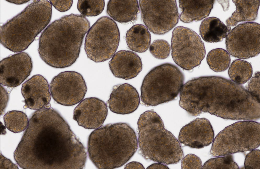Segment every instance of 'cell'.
Returning <instances> with one entry per match:
<instances>
[{
	"label": "cell",
	"mask_w": 260,
	"mask_h": 169,
	"mask_svg": "<svg viewBox=\"0 0 260 169\" xmlns=\"http://www.w3.org/2000/svg\"><path fill=\"white\" fill-rule=\"evenodd\" d=\"M23 169H82L85 148L67 122L53 108L35 111L14 153Z\"/></svg>",
	"instance_id": "1"
},
{
	"label": "cell",
	"mask_w": 260,
	"mask_h": 169,
	"mask_svg": "<svg viewBox=\"0 0 260 169\" xmlns=\"http://www.w3.org/2000/svg\"><path fill=\"white\" fill-rule=\"evenodd\" d=\"M182 96L186 109L193 116L204 112L227 119L260 118V99L240 85L222 77L193 78L185 84Z\"/></svg>",
	"instance_id": "2"
},
{
	"label": "cell",
	"mask_w": 260,
	"mask_h": 169,
	"mask_svg": "<svg viewBox=\"0 0 260 169\" xmlns=\"http://www.w3.org/2000/svg\"><path fill=\"white\" fill-rule=\"evenodd\" d=\"M90 28L89 22L81 15L71 14L55 20L40 36V57L53 67L71 66L79 57L84 37Z\"/></svg>",
	"instance_id": "3"
},
{
	"label": "cell",
	"mask_w": 260,
	"mask_h": 169,
	"mask_svg": "<svg viewBox=\"0 0 260 169\" xmlns=\"http://www.w3.org/2000/svg\"><path fill=\"white\" fill-rule=\"evenodd\" d=\"M136 133L128 124H109L96 129L89 136V157L99 169L118 168L125 164L138 148Z\"/></svg>",
	"instance_id": "4"
},
{
	"label": "cell",
	"mask_w": 260,
	"mask_h": 169,
	"mask_svg": "<svg viewBox=\"0 0 260 169\" xmlns=\"http://www.w3.org/2000/svg\"><path fill=\"white\" fill-rule=\"evenodd\" d=\"M137 125L139 152L145 159L168 165L177 164L183 158L179 141L165 128L156 112L145 111L140 115Z\"/></svg>",
	"instance_id": "5"
},
{
	"label": "cell",
	"mask_w": 260,
	"mask_h": 169,
	"mask_svg": "<svg viewBox=\"0 0 260 169\" xmlns=\"http://www.w3.org/2000/svg\"><path fill=\"white\" fill-rule=\"evenodd\" d=\"M52 11V5L48 1H33L1 26V44L15 53L25 50L49 23Z\"/></svg>",
	"instance_id": "6"
},
{
	"label": "cell",
	"mask_w": 260,
	"mask_h": 169,
	"mask_svg": "<svg viewBox=\"0 0 260 169\" xmlns=\"http://www.w3.org/2000/svg\"><path fill=\"white\" fill-rule=\"evenodd\" d=\"M183 74L176 66L165 63L152 69L145 77L141 87V100L147 106L173 100L183 86Z\"/></svg>",
	"instance_id": "7"
},
{
	"label": "cell",
	"mask_w": 260,
	"mask_h": 169,
	"mask_svg": "<svg viewBox=\"0 0 260 169\" xmlns=\"http://www.w3.org/2000/svg\"><path fill=\"white\" fill-rule=\"evenodd\" d=\"M260 125L253 121H239L226 127L213 140L210 151L213 156H223L251 151L260 144Z\"/></svg>",
	"instance_id": "8"
},
{
	"label": "cell",
	"mask_w": 260,
	"mask_h": 169,
	"mask_svg": "<svg viewBox=\"0 0 260 169\" xmlns=\"http://www.w3.org/2000/svg\"><path fill=\"white\" fill-rule=\"evenodd\" d=\"M120 40L119 31L116 23L108 17H100L87 32L85 43L86 54L95 63L107 60L115 53Z\"/></svg>",
	"instance_id": "9"
},
{
	"label": "cell",
	"mask_w": 260,
	"mask_h": 169,
	"mask_svg": "<svg viewBox=\"0 0 260 169\" xmlns=\"http://www.w3.org/2000/svg\"><path fill=\"white\" fill-rule=\"evenodd\" d=\"M171 55L175 63L189 70L199 66L205 57L204 44L192 30L182 26L173 30L171 41Z\"/></svg>",
	"instance_id": "10"
},
{
	"label": "cell",
	"mask_w": 260,
	"mask_h": 169,
	"mask_svg": "<svg viewBox=\"0 0 260 169\" xmlns=\"http://www.w3.org/2000/svg\"><path fill=\"white\" fill-rule=\"evenodd\" d=\"M141 18L150 31L163 35L172 29L179 18L176 1L139 0Z\"/></svg>",
	"instance_id": "11"
},
{
	"label": "cell",
	"mask_w": 260,
	"mask_h": 169,
	"mask_svg": "<svg viewBox=\"0 0 260 169\" xmlns=\"http://www.w3.org/2000/svg\"><path fill=\"white\" fill-rule=\"evenodd\" d=\"M225 44L227 50L232 56L247 59L260 53V25L255 22L239 24L228 34Z\"/></svg>",
	"instance_id": "12"
},
{
	"label": "cell",
	"mask_w": 260,
	"mask_h": 169,
	"mask_svg": "<svg viewBox=\"0 0 260 169\" xmlns=\"http://www.w3.org/2000/svg\"><path fill=\"white\" fill-rule=\"evenodd\" d=\"M52 96L57 103L71 106L80 102L87 90L82 75L74 71L60 72L53 78L50 85Z\"/></svg>",
	"instance_id": "13"
},
{
	"label": "cell",
	"mask_w": 260,
	"mask_h": 169,
	"mask_svg": "<svg viewBox=\"0 0 260 169\" xmlns=\"http://www.w3.org/2000/svg\"><path fill=\"white\" fill-rule=\"evenodd\" d=\"M32 62L29 55L21 52L3 59L0 63V83L10 87H17L30 75Z\"/></svg>",
	"instance_id": "14"
},
{
	"label": "cell",
	"mask_w": 260,
	"mask_h": 169,
	"mask_svg": "<svg viewBox=\"0 0 260 169\" xmlns=\"http://www.w3.org/2000/svg\"><path fill=\"white\" fill-rule=\"evenodd\" d=\"M105 103L95 97L85 98L74 109L73 119L79 125L87 129H96L102 126L108 114Z\"/></svg>",
	"instance_id": "15"
},
{
	"label": "cell",
	"mask_w": 260,
	"mask_h": 169,
	"mask_svg": "<svg viewBox=\"0 0 260 169\" xmlns=\"http://www.w3.org/2000/svg\"><path fill=\"white\" fill-rule=\"evenodd\" d=\"M214 135L209 121L204 118H197L182 128L178 139L180 143L186 146L199 149L212 143Z\"/></svg>",
	"instance_id": "16"
},
{
	"label": "cell",
	"mask_w": 260,
	"mask_h": 169,
	"mask_svg": "<svg viewBox=\"0 0 260 169\" xmlns=\"http://www.w3.org/2000/svg\"><path fill=\"white\" fill-rule=\"evenodd\" d=\"M21 93L26 108L38 110L50 107L49 86L46 80L41 75H34L23 83Z\"/></svg>",
	"instance_id": "17"
},
{
	"label": "cell",
	"mask_w": 260,
	"mask_h": 169,
	"mask_svg": "<svg viewBox=\"0 0 260 169\" xmlns=\"http://www.w3.org/2000/svg\"><path fill=\"white\" fill-rule=\"evenodd\" d=\"M140 102L136 89L130 84L125 83L113 86L107 103L112 112L125 115L135 111Z\"/></svg>",
	"instance_id": "18"
},
{
	"label": "cell",
	"mask_w": 260,
	"mask_h": 169,
	"mask_svg": "<svg viewBox=\"0 0 260 169\" xmlns=\"http://www.w3.org/2000/svg\"><path fill=\"white\" fill-rule=\"evenodd\" d=\"M109 66L115 77L126 80L136 77L142 68L139 56L133 51L124 50L115 53L109 62Z\"/></svg>",
	"instance_id": "19"
},
{
	"label": "cell",
	"mask_w": 260,
	"mask_h": 169,
	"mask_svg": "<svg viewBox=\"0 0 260 169\" xmlns=\"http://www.w3.org/2000/svg\"><path fill=\"white\" fill-rule=\"evenodd\" d=\"M214 0H179L181 11L180 18L185 23L201 20L207 17L213 9Z\"/></svg>",
	"instance_id": "20"
},
{
	"label": "cell",
	"mask_w": 260,
	"mask_h": 169,
	"mask_svg": "<svg viewBox=\"0 0 260 169\" xmlns=\"http://www.w3.org/2000/svg\"><path fill=\"white\" fill-rule=\"evenodd\" d=\"M139 9L137 0H110L106 12L115 20L120 23L134 21L137 18Z\"/></svg>",
	"instance_id": "21"
},
{
	"label": "cell",
	"mask_w": 260,
	"mask_h": 169,
	"mask_svg": "<svg viewBox=\"0 0 260 169\" xmlns=\"http://www.w3.org/2000/svg\"><path fill=\"white\" fill-rule=\"evenodd\" d=\"M232 1L236 6V10L226 20V26L231 27L236 26L239 22H251L256 19L259 0H234Z\"/></svg>",
	"instance_id": "22"
},
{
	"label": "cell",
	"mask_w": 260,
	"mask_h": 169,
	"mask_svg": "<svg viewBox=\"0 0 260 169\" xmlns=\"http://www.w3.org/2000/svg\"><path fill=\"white\" fill-rule=\"evenodd\" d=\"M220 20L214 17L203 20L199 28L200 34L205 42L215 43L222 41L231 30Z\"/></svg>",
	"instance_id": "23"
},
{
	"label": "cell",
	"mask_w": 260,
	"mask_h": 169,
	"mask_svg": "<svg viewBox=\"0 0 260 169\" xmlns=\"http://www.w3.org/2000/svg\"><path fill=\"white\" fill-rule=\"evenodd\" d=\"M125 38L129 48L135 52H143L150 47L151 35L147 28L142 24L132 26L127 31Z\"/></svg>",
	"instance_id": "24"
},
{
	"label": "cell",
	"mask_w": 260,
	"mask_h": 169,
	"mask_svg": "<svg viewBox=\"0 0 260 169\" xmlns=\"http://www.w3.org/2000/svg\"><path fill=\"white\" fill-rule=\"evenodd\" d=\"M251 64L240 59L234 60L228 70V74L233 82L239 85L243 84L251 78L252 74Z\"/></svg>",
	"instance_id": "25"
},
{
	"label": "cell",
	"mask_w": 260,
	"mask_h": 169,
	"mask_svg": "<svg viewBox=\"0 0 260 169\" xmlns=\"http://www.w3.org/2000/svg\"><path fill=\"white\" fill-rule=\"evenodd\" d=\"M206 60L210 69L216 72L226 70L231 62L229 53L221 48L215 49L210 51L208 54Z\"/></svg>",
	"instance_id": "26"
},
{
	"label": "cell",
	"mask_w": 260,
	"mask_h": 169,
	"mask_svg": "<svg viewBox=\"0 0 260 169\" xmlns=\"http://www.w3.org/2000/svg\"><path fill=\"white\" fill-rule=\"evenodd\" d=\"M4 120L6 127L15 133L24 131L27 128L29 123L26 114L17 110L8 112L4 116Z\"/></svg>",
	"instance_id": "27"
},
{
	"label": "cell",
	"mask_w": 260,
	"mask_h": 169,
	"mask_svg": "<svg viewBox=\"0 0 260 169\" xmlns=\"http://www.w3.org/2000/svg\"><path fill=\"white\" fill-rule=\"evenodd\" d=\"M105 6L104 0H78L77 8L81 15L94 16L101 14Z\"/></svg>",
	"instance_id": "28"
},
{
	"label": "cell",
	"mask_w": 260,
	"mask_h": 169,
	"mask_svg": "<svg viewBox=\"0 0 260 169\" xmlns=\"http://www.w3.org/2000/svg\"><path fill=\"white\" fill-rule=\"evenodd\" d=\"M202 169H239L230 155L211 158L206 161Z\"/></svg>",
	"instance_id": "29"
},
{
	"label": "cell",
	"mask_w": 260,
	"mask_h": 169,
	"mask_svg": "<svg viewBox=\"0 0 260 169\" xmlns=\"http://www.w3.org/2000/svg\"><path fill=\"white\" fill-rule=\"evenodd\" d=\"M149 51L155 58L164 59L169 56L171 47L166 41L163 40H157L154 41L150 45Z\"/></svg>",
	"instance_id": "30"
},
{
	"label": "cell",
	"mask_w": 260,
	"mask_h": 169,
	"mask_svg": "<svg viewBox=\"0 0 260 169\" xmlns=\"http://www.w3.org/2000/svg\"><path fill=\"white\" fill-rule=\"evenodd\" d=\"M260 151L259 150H252L246 156L244 162L246 169L260 168Z\"/></svg>",
	"instance_id": "31"
},
{
	"label": "cell",
	"mask_w": 260,
	"mask_h": 169,
	"mask_svg": "<svg viewBox=\"0 0 260 169\" xmlns=\"http://www.w3.org/2000/svg\"><path fill=\"white\" fill-rule=\"evenodd\" d=\"M202 163L200 158L196 155L189 154L183 158L181 163L182 169H202Z\"/></svg>",
	"instance_id": "32"
},
{
	"label": "cell",
	"mask_w": 260,
	"mask_h": 169,
	"mask_svg": "<svg viewBox=\"0 0 260 169\" xmlns=\"http://www.w3.org/2000/svg\"><path fill=\"white\" fill-rule=\"evenodd\" d=\"M260 99V73L256 72L249 83L246 89Z\"/></svg>",
	"instance_id": "33"
},
{
	"label": "cell",
	"mask_w": 260,
	"mask_h": 169,
	"mask_svg": "<svg viewBox=\"0 0 260 169\" xmlns=\"http://www.w3.org/2000/svg\"><path fill=\"white\" fill-rule=\"evenodd\" d=\"M50 2L57 10L63 12L69 10L72 6V0H50Z\"/></svg>",
	"instance_id": "34"
},
{
	"label": "cell",
	"mask_w": 260,
	"mask_h": 169,
	"mask_svg": "<svg viewBox=\"0 0 260 169\" xmlns=\"http://www.w3.org/2000/svg\"><path fill=\"white\" fill-rule=\"evenodd\" d=\"M9 95L5 88L1 85V115L3 114L9 99Z\"/></svg>",
	"instance_id": "35"
},
{
	"label": "cell",
	"mask_w": 260,
	"mask_h": 169,
	"mask_svg": "<svg viewBox=\"0 0 260 169\" xmlns=\"http://www.w3.org/2000/svg\"><path fill=\"white\" fill-rule=\"evenodd\" d=\"M18 166L1 154L0 169H18Z\"/></svg>",
	"instance_id": "36"
},
{
	"label": "cell",
	"mask_w": 260,
	"mask_h": 169,
	"mask_svg": "<svg viewBox=\"0 0 260 169\" xmlns=\"http://www.w3.org/2000/svg\"><path fill=\"white\" fill-rule=\"evenodd\" d=\"M124 169H144L143 165L136 161H132L127 164L124 167Z\"/></svg>",
	"instance_id": "37"
},
{
	"label": "cell",
	"mask_w": 260,
	"mask_h": 169,
	"mask_svg": "<svg viewBox=\"0 0 260 169\" xmlns=\"http://www.w3.org/2000/svg\"><path fill=\"white\" fill-rule=\"evenodd\" d=\"M147 169H169L166 165L161 163H155L149 166Z\"/></svg>",
	"instance_id": "38"
},
{
	"label": "cell",
	"mask_w": 260,
	"mask_h": 169,
	"mask_svg": "<svg viewBox=\"0 0 260 169\" xmlns=\"http://www.w3.org/2000/svg\"><path fill=\"white\" fill-rule=\"evenodd\" d=\"M8 2L16 4H21L27 3L29 0H6Z\"/></svg>",
	"instance_id": "39"
}]
</instances>
